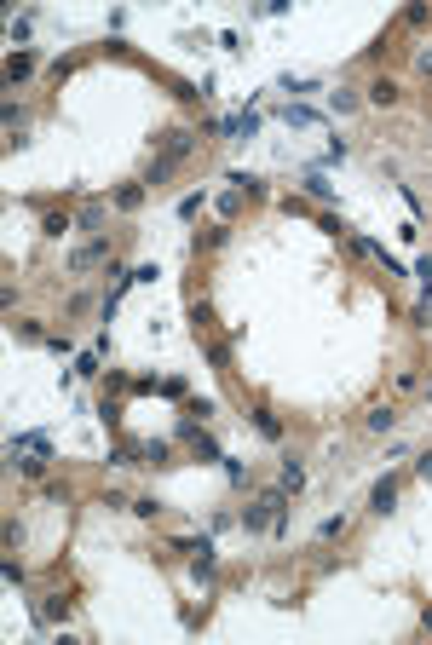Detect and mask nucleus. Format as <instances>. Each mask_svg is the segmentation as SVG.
Wrapping results in <instances>:
<instances>
[{
  "instance_id": "f257e3e1",
  "label": "nucleus",
  "mask_w": 432,
  "mask_h": 645,
  "mask_svg": "<svg viewBox=\"0 0 432 645\" xmlns=\"http://www.w3.org/2000/svg\"><path fill=\"white\" fill-rule=\"evenodd\" d=\"M220 133H225V139H254V133H259V115H254V110L225 115V121H220Z\"/></svg>"
},
{
  "instance_id": "f03ea898",
  "label": "nucleus",
  "mask_w": 432,
  "mask_h": 645,
  "mask_svg": "<svg viewBox=\"0 0 432 645\" xmlns=\"http://www.w3.org/2000/svg\"><path fill=\"white\" fill-rule=\"evenodd\" d=\"M18 455H52V438L47 433H23V438H12V461Z\"/></svg>"
},
{
  "instance_id": "7ed1b4c3",
  "label": "nucleus",
  "mask_w": 432,
  "mask_h": 645,
  "mask_svg": "<svg viewBox=\"0 0 432 645\" xmlns=\"http://www.w3.org/2000/svg\"><path fill=\"white\" fill-rule=\"evenodd\" d=\"M392 501H398V479H380L375 496H369V507H375V513H392Z\"/></svg>"
},
{
  "instance_id": "20e7f679",
  "label": "nucleus",
  "mask_w": 432,
  "mask_h": 645,
  "mask_svg": "<svg viewBox=\"0 0 432 645\" xmlns=\"http://www.w3.org/2000/svg\"><path fill=\"white\" fill-rule=\"evenodd\" d=\"M277 115H283L288 127H317V110H312V104H283Z\"/></svg>"
},
{
  "instance_id": "39448f33",
  "label": "nucleus",
  "mask_w": 432,
  "mask_h": 645,
  "mask_svg": "<svg viewBox=\"0 0 432 645\" xmlns=\"http://www.w3.org/2000/svg\"><path fill=\"white\" fill-rule=\"evenodd\" d=\"M306 190H312L317 202H329V196H334V185L323 179V167H312V173H306Z\"/></svg>"
},
{
  "instance_id": "423d86ee",
  "label": "nucleus",
  "mask_w": 432,
  "mask_h": 645,
  "mask_svg": "<svg viewBox=\"0 0 432 645\" xmlns=\"http://www.w3.org/2000/svg\"><path fill=\"white\" fill-rule=\"evenodd\" d=\"M369 98H375V104H398V87H392V81H375Z\"/></svg>"
},
{
  "instance_id": "0eeeda50",
  "label": "nucleus",
  "mask_w": 432,
  "mask_h": 645,
  "mask_svg": "<svg viewBox=\"0 0 432 645\" xmlns=\"http://www.w3.org/2000/svg\"><path fill=\"white\" fill-rule=\"evenodd\" d=\"M300 484H306V467L288 461V467H283V490H300Z\"/></svg>"
},
{
  "instance_id": "6e6552de",
  "label": "nucleus",
  "mask_w": 432,
  "mask_h": 645,
  "mask_svg": "<svg viewBox=\"0 0 432 645\" xmlns=\"http://www.w3.org/2000/svg\"><path fill=\"white\" fill-rule=\"evenodd\" d=\"M392 421H398L392 409H375V415H369V433H392Z\"/></svg>"
},
{
  "instance_id": "1a4fd4ad",
  "label": "nucleus",
  "mask_w": 432,
  "mask_h": 645,
  "mask_svg": "<svg viewBox=\"0 0 432 645\" xmlns=\"http://www.w3.org/2000/svg\"><path fill=\"white\" fill-rule=\"evenodd\" d=\"M29 69H35V58H29V52H12V64H6V75L18 81V75H29Z\"/></svg>"
},
{
  "instance_id": "9d476101",
  "label": "nucleus",
  "mask_w": 432,
  "mask_h": 645,
  "mask_svg": "<svg viewBox=\"0 0 432 645\" xmlns=\"http://www.w3.org/2000/svg\"><path fill=\"white\" fill-rule=\"evenodd\" d=\"M225 479H231V484H248V467H242L237 455H225Z\"/></svg>"
},
{
  "instance_id": "9b49d317",
  "label": "nucleus",
  "mask_w": 432,
  "mask_h": 645,
  "mask_svg": "<svg viewBox=\"0 0 432 645\" xmlns=\"http://www.w3.org/2000/svg\"><path fill=\"white\" fill-rule=\"evenodd\" d=\"M254 426H259V433H266V438H277V433H283V426H277V421H271L266 409H254Z\"/></svg>"
},
{
  "instance_id": "f8f14e48",
  "label": "nucleus",
  "mask_w": 432,
  "mask_h": 645,
  "mask_svg": "<svg viewBox=\"0 0 432 645\" xmlns=\"http://www.w3.org/2000/svg\"><path fill=\"white\" fill-rule=\"evenodd\" d=\"M231 185H242L248 196H259V190H266V185H259V179H254V173H231Z\"/></svg>"
},
{
  "instance_id": "ddd939ff",
  "label": "nucleus",
  "mask_w": 432,
  "mask_h": 645,
  "mask_svg": "<svg viewBox=\"0 0 432 645\" xmlns=\"http://www.w3.org/2000/svg\"><path fill=\"white\" fill-rule=\"evenodd\" d=\"M415 472H421V479H432V455H421V461H415Z\"/></svg>"
}]
</instances>
